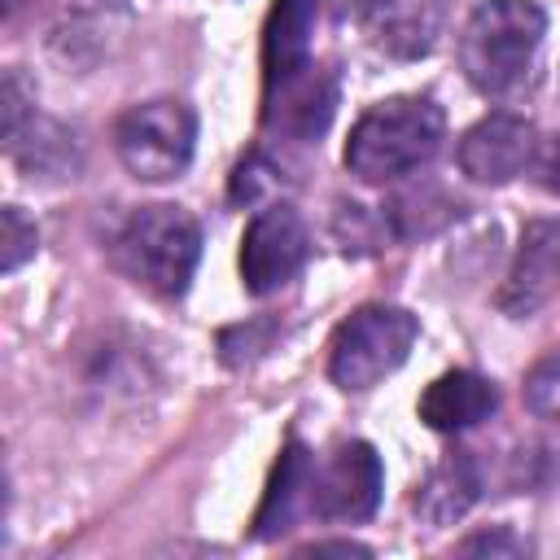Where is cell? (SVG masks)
I'll return each instance as SVG.
<instances>
[{
  "label": "cell",
  "mask_w": 560,
  "mask_h": 560,
  "mask_svg": "<svg viewBox=\"0 0 560 560\" xmlns=\"http://www.w3.org/2000/svg\"><path fill=\"white\" fill-rule=\"evenodd\" d=\"M416 315L402 311V306H385V302H372V306H359L337 332H332V346H328V376L337 389H372L381 385L389 372H398L416 346Z\"/></svg>",
  "instance_id": "obj_4"
},
{
  "label": "cell",
  "mask_w": 560,
  "mask_h": 560,
  "mask_svg": "<svg viewBox=\"0 0 560 560\" xmlns=\"http://www.w3.org/2000/svg\"><path fill=\"white\" fill-rule=\"evenodd\" d=\"M0 114H4V144L18 140L26 131V122L35 118V88L22 79V70H4V88H0Z\"/></svg>",
  "instance_id": "obj_18"
},
{
  "label": "cell",
  "mask_w": 560,
  "mask_h": 560,
  "mask_svg": "<svg viewBox=\"0 0 560 560\" xmlns=\"http://www.w3.org/2000/svg\"><path fill=\"white\" fill-rule=\"evenodd\" d=\"M0 271L4 276H13L26 258H35V245H39V232H35V223L18 210V206H4L0 210Z\"/></svg>",
  "instance_id": "obj_17"
},
{
  "label": "cell",
  "mask_w": 560,
  "mask_h": 560,
  "mask_svg": "<svg viewBox=\"0 0 560 560\" xmlns=\"http://www.w3.org/2000/svg\"><path fill=\"white\" fill-rule=\"evenodd\" d=\"M534 175H538V184H542L547 192H556V197H560V136H551V140H542V144H538Z\"/></svg>",
  "instance_id": "obj_21"
},
{
  "label": "cell",
  "mask_w": 560,
  "mask_h": 560,
  "mask_svg": "<svg viewBox=\"0 0 560 560\" xmlns=\"http://www.w3.org/2000/svg\"><path fill=\"white\" fill-rule=\"evenodd\" d=\"M311 486H315V464L302 442H284L271 481L262 490V503L254 512V538H276L284 534L302 508H311Z\"/></svg>",
  "instance_id": "obj_14"
},
{
  "label": "cell",
  "mask_w": 560,
  "mask_h": 560,
  "mask_svg": "<svg viewBox=\"0 0 560 560\" xmlns=\"http://www.w3.org/2000/svg\"><path fill=\"white\" fill-rule=\"evenodd\" d=\"M315 0H276L262 26V88L284 83L311 66Z\"/></svg>",
  "instance_id": "obj_12"
},
{
  "label": "cell",
  "mask_w": 560,
  "mask_h": 560,
  "mask_svg": "<svg viewBox=\"0 0 560 560\" xmlns=\"http://www.w3.org/2000/svg\"><path fill=\"white\" fill-rule=\"evenodd\" d=\"M499 407V389L477 372H446L420 394V420L438 433H464L490 420Z\"/></svg>",
  "instance_id": "obj_13"
},
{
  "label": "cell",
  "mask_w": 560,
  "mask_h": 560,
  "mask_svg": "<svg viewBox=\"0 0 560 560\" xmlns=\"http://www.w3.org/2000/svg\"><path fill=\"white\" fill-rule=\"evenodd\" d=\"M464 551H521V547H516L512 538H499V534H494V538H486V534H481V538H468V542H464Z\"/></svg>",
  "instance_id": "obj_23"
},
{
  "label": "cell",
  "mask_w": 560,
  "mask_h": 560,
  "mask_svg": "<svg viewBox=\"0 0 560 560\" xmlns=\"http://www.w3.org/2000/svg\"><path fill=\"white\" fill-rule=\"evenodd\" d=\"M328 551H332V556H368L363 542H346V538H341V542H311V547H306V556H328Z\"/></svg>",
  "instance_id": "obj_22"
},
{
  "label": "cell",
  "mask_w": 560,
  "mask_h": 560,
  "mask_svg": "<svg viewBox=\"0 0 560 560\" xmlns=\"http://www.w3.org/2000/svg\"><path fill=\"white\" fill-rule=\"evenodd\" d=\"M262 118L267 127L293 136V140H315L328 118H332V105H337V83L332 74H324L319 66H306L302 74L284 79V83H271L262 88Z\"/></svg>",
  "instance_id": "obj_11"
},
{
  "label": "cell",
  "mask_w": 560,
  "mask_h": 560,
  "mask_svg": "<svg viewBox=\"0 0 560 560\" xmlns=\"http://www.w3.org/2000/svg\"><path fill=\"white\" fill-rule=\"evenodd\" d=\"M451 0H363L359 22L372 48L398 61L429 57L446 31Z\"/></svg>",
  "instance_id": "obj_10"
},
{
  "label": "cell",
  "mask_w": 560,
  "mask_h": 560,
  "mask_svg": "<svg viewBox=\"0 0 560 560\" xmlns=\"http://www.w3.org/2000/svg\"><path fill=\"white\" fill-rule=\"evenodd\" d=\"M442 105L429 96H394L359 114L346 140V171L363 184H389L420 171L442 149Z\"/></svg>",
  "instance_id": "obj_1"
},
{
  "label": "cell",
  "mask_w": 560,
  "mask_h": 560,
  "mask_svg": "<svg viewBox=\"0 0 560 560\" xmlns=\"http://www.w3.org/2000/svg\"><path fill=\"white\" fill-rule=\"evenodd\" d=\"M547 35V13L538 0H481L459 31V66L468 83L486 96L512 92Z\"/></svg>",
  "instance_id": "obj_2"
},
{
  "label": "cell",
  "mask_w": 560,
  "mask_h": 560,
  "mask_svg": "<svg viewBox=\"0 0 560 560\" xmlns=\"http://www.w3.org/2000/svg\"><path fill=\"white\" fill-rule=\"evenodd\" d=\"M538 131L521 114H490L459 140V171L477 184H508L525 171H534L538 158Z\"/></svg>",
  "instance_id": "obj_7"
},
{
  "label": "cell",
  "mask_w": 560,
  "mask_h": 560,
  "mask_svg": "<svg viewBox=\"0 0 560 560\" xmlns=\"http://www.w3.org/2000/svg\"><path fill=\"white\" fill-rule=\"evenodd\" d=\"M560 293V219H534L521 232L516 258L499 289V311L529 319Z\"/></svg>",
  "instance_id": "obj_9"
},
{
  "label": "cell",
  "mask_w": 560,
  "mask_h": 560,
  "mask_svg": "<svg viewBox=\"0 0 560 560\" xmlns=\"http://www.w3.org/2000/svg\"><path fill=\"white\" fill-rule=\"evenodd\" d=\"M118 267L158 298H179L201 258V228L184 206H140L114 241Z\"/></svg>",
  "instance_id": "obj_3"
},
{
  "label": "cell",
  "mask_w": 560,
  "mask_h": 560,
  "mask_svg": "<svg viewBox=\"0 0 560 560\" xmlns=\"http://www.w3.org/2000/svg\"><path fill=\"white\" fill-rule=\"evenodd\" d=\"M306 254H311V236L302 214L293 206H267L249 219L241 236V280L254 298H267L302 271Z\"/></svg>",
  "instance_id": "obj_6"
},
{
  "label": "cell",
  "mask_w": 560,
  "mask_h": 560,
  "mask_svg": "<svg viewBox=\"0 0 560 560\" xmlns=\"http://www.w3.org/2000/svg\"><path fill=\"white\" fill-rule=\"evenodd\" d=\"M192 144H197V114L175 96L140 101L114 127V149L122 166L144 184L175 179L192 162Z\"/></svg>",
  "instance_id": "obj_5"
},
{
  "label": "cell",
  "mask_w": 560,
  "mask_h": 560,
  "mask_svg": "<svg viewBox=\"0 0 560 560\" xmlns=\"http://www.w3.org/2000/svg\"><path fill=\"white\" fill-rule=\"evenodd\" d=\"M477 468H472V459H464V455H455V459H446L442 468H433V477L420 486V494H416V508L433 521V525H446V521H455V516H464L468 512V503L477 499Z\"/></svg>",
  "instance_id": "obj_15"
},
{
  "label": "cell",
  "mask_w": 560,
  "mask_h": 560,
  "mask_svg": "<svg viewBox=\"0 0 560 560\" xmlns=\"http://www.w3.org/2000/svg\"><path fill=\"white\" fill-rule=\"evenodd\" d=\"M381 455L368 442H346L337 455L315 472L311 512L324 521H363L381 503Z\"/></svg>",
  "instance_id": "obj_8"
},
{
  "label": "cell",
  "mask_w": 560,
  "mask_h": 560,
  "mask_svg": "<svg viewBox=\"0 0 560 560\" xmlns=\"http://www.w3.org/2000/svg\"><path fill=\"white\" fill-rule=\"evenodd\" d=\"M525 407L534 416L560 420V350L547 354L529 376H525Z\"/></svg>",
  "instance_id": "obj_19"
},
{
  "label": "cell",
  "mask_w": 560,
  "mask_h": 560,
  "mask_svg": "<svg viewBox=\"0 0 560 560\" xmlns=\"http://www.w3.org/2000/svg\"><path fill=\"white\" fill-rule=\"evenodd\" d=\"M70 140H74V136H66L57 122L31 118L26 131H22L18 140H9V153H13L18 166L31 171V175H66V171H74V144H70Z\"/></svg>",
  "instance_id": "obj_16"
},
{
  "label": "cell",
  "mask_w": 560,
  "mask_h": 560,
  "mask_svg": "<svg viewBox=\"0 0 560 560\" xmlns=\"http://www.w3.org/2000/svg\"><path fill=\"white\" fill-rule=\"evenodd\" d=\"M267 188H276V171L258 153H249L245 162H236V171H232V201L254 206V201H262Z\"/></svg>",
  "instance_id": "obj_20"
},
{
  "label": "cell",
  "mask_w": 560,
  "mask_h": 560,
  "mask_svg": "<svg viewBox=\"0 0 560 560\" xmlns=\"http://www.w3.org/2000/svg\"><path fill=\"white\" fill-rule=\"evenodd\" d=\"M18 4H22V0H4V13H13V9H18Z\"/></svg>",
  "instance_id": "obj_24"
}]
</instances>
